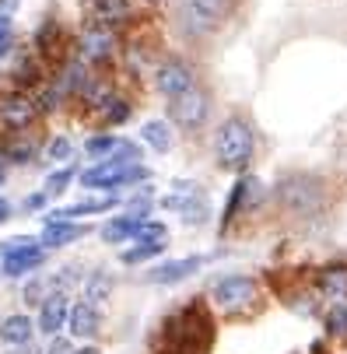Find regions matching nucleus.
<instances>
[{"label": "nucleus", "instance_id": "40", "mask_svg": "<svg viewBox=\"0 0 347 354\" xmlns=\"http://www.w3.org/2000/svg\"><path fill=\"white\" fill-rule=\"evenodd\" d=\"M4 179H8V172H4V165H0V186H4Z\"/></svg>", "mask_w": 347, "mask_h": 354}, {"label": "nucleus", "instance_id": "4", "mask_svg": "<svg viewBox=\"0 0 347 354\" xmlns=\"http://www.w3.org/2000/svg\"><path fill=\"white\" fill-rule=\"evenodd\" d=\"M140 179H147V169H144L140 162L130 165V162H116V158L95 165V169H88V172L81 176V183H84L88 189H116V186H133V183H140Z\"/></svg>", "mask_w": 347, "mask_h": 354}, {"label": "nucleus", "instance_id": "21", "mask_svg": "<svg viewBox=\"0 0 347 354\" xmlns=\"http://www.w3.org/2000/svg\"><path fill=\"white\" fill-rule=\"evenodd\" d=\"M95 18L98 25H120L130 18V0H95Z\"/></svg>", "mask_w": 347, "mask_h": 354}, {"label": "nucleus", "instance_id": "37", "mask_svg": "<svg viewBox=\"0 0 347 354\" xmlns=\"http://www.w3.org/2000/svg\"><path fill=\"white\" fill-rule=\"evenodd\" d=\"M11 354H39L32 344H18V351H11Z\"/></svg>", "mask_w": 347, "mask_h": 354}, {"label": "nucleus", "instance_id": "25", "mask_svg": "<svg viewBox=\"0 0 347 354\" xmlns=\"http://www.w3.org/2000/svg\"><path fill=\"white\" fill-rule=\"evenodd\" d=\"M60 42V28H57V21H46L39 32H35V46H39V53H46V57H53L57 53V46Z\"/></svg>", "mask_w": 347, "mask_h": 354}, {"label": "nucleus", "instance_id": "19", "mask_svg": "<svg viewBox=\"0 0 347 354\" xmlns=\"http://www.w3.org/2000/svg\"><path fill=\"white\" fill-rule=\"evenodd\" d=\"M140 214H123V218H113L109 225H102V239L106 242H130L140 228Z\"/></svg>", "mask_w": 347, "mask_h": 354}, {"label": "nucleus", "instance_id": "24", "mask_svg": "<svg viewBox=\"0 0 347 354\" xmlns=\"http://www.w3.org/2000/svg\"><path fill=\"white\" fill-rule=\"evenodd\" d=\"M165 245H169V242H140V245H133V249H126V252H123V257H120V260L133 267V263H144V260H155V257H158V252H165Z\"/></svg>", "mask_w": 347, "mask_h": 354}, {"label": "nucleus", "instance_id": "28", "mask_svg": "<svg viewBox=\"0 0 347 354\" xmlns=\"http://www.w3.org/2000/svg\"><path fill=\"white\" fill-rule=\"evenodd\" d=\"M98 113H102V120H106V123H123V120L130 116V106L123 102V98H116V95H113L106 106H98Z\"/></svg>", "mask_w": 347, "mask_h": 354}, {"label": "nucleus", "instance_id": "6", "mask_svg": "<svg viewBox=\"0 0 347 354\" xmlns=\"http://www.w3.org/2000/svg\"><path fill=\"white\" fill-rule=\"evenodd\" d=\"M211 298H214V306H218V309H225V313H238V309H245V306H253V301H256V281H253V277H245V274L221 277V281H214Z\"/></svg>", "mask_w": 347, "mask_h": 354}, {"label": "nucleus", "instance_id": "26", "mask_svg": "<svg viewBox=\"0 0 347 354\" xmlns=\"http://www.w3.org/2000/svg\"><path fill=\"white\" fill-rule=\"evenodd\" d=\"M116 144H120V137H113V133H102V137H91L88 144H84V155L88 158H109L113 151H116Z\"/></svg>", "mask_w": 347, "mask_h": 354}, {"label": "nucleus", "instance_id": "3", "mask_svg": "<svg viewBox=\"0 0 347 354\" xmlns=\"http://www.w3.org/2000/svg\"><path fill=\"white\" fill-rule=\"evenodd\" d=\"M169 333H172V347L179 354H200L211 344V319L196 306H189L179 319L169 323Z\"/></svg>", "mask_w": 347, "mask_h": 354}, {"label": "nucleus", "instance_id": "35", "mask_svg": "<svg viewBox=\"0 0 347 354\" xmlns=\"http://www.w3.org/2000/svg\"><path fill=\"white\" fill-rule=\"evenodd\" d=\"M42 204H46V193H35V196H28V207H32V211H39Z\"/></svg>", "mask_w": 347, "mask_h": 354}, {"label": "nucleus", "instance_id": "11", "mask_svg": "<svg viewBox=\"0 0 347 354\" xmlns=\"http://www.w3.org/2000/svg\"><path fill=\"white\" fill-rule=\"evenodd\" d=\"M67 326H71V333H74V337H95V333H98V326H102L98 306H91V301H77V306H71Z\"/></svg>", "mask_w": 347, "mask_h": 354}, {"label": "nucleus", "instance_id": "1", "mask_svg": "<svg viewBox=\"0 0 347 354\" xmlns=\"http://www.w3.org/2000/svg\"><path fill=\"white\" fill-rule=\"evenodd\" d=\"M253 130L245 120L238 116H228L218 133H214V155H218V165L228 169V172H242L245 165L253 162Z\"/></svg>", "mask_w": 347, "mask_h": 354}, {"label": "nucleus", "instance_id": "5", "mask_svg": "<svg viewBox=\"0 0 347 354\" xmlns=\"http://www.w3.org/2000/svg\"><path fill=\"white\" fill-rule=\"evenodd\" d=\"M207 113H211V98H207V91H204V88H196V84H193L189 91L176 95L172 102H169V120H172L176 127H182V130H196V127H204Z\"/></svg>", "mask_w": 347, "mask_h": 354}, {"label": "nucleus", "instance_id": "20", "mask_svg": "<svg viewBox=\"0 0 347 354\" xmlns=\"http://www.w3.org/2000/svg\"><path fill=\"white\" fill-rule=\"evenodd\" d=\"M232 4H235V0H189V11H193V18H200L204 25H214V21H221L232 11Z\"/></svg>", "mask_w": 347, "mask_h": 354}, {"label": "nucleus", "instance_id": "12", "mask_svg": "<svg viewBox=\"0 0 347 354\" xmlns=\"http://www.w3.org/2000/svg\"><path fill=\"white\" fill-rule=\"evenodd\" d=\"M200 267H204V260H200V257L169 260V263H162V267H155L151 274H147V281H151V284H176V281L189 277L193 270H200Z\"/></svg>", "mask_w": 347, "mask_h": 354}, {"label": "nucleus", "instance_id": "17", "mask_svg": "<svg viewBox=\"0 0 347 354\" xmlns=\"http://www.w3.org/2000/svg\"><path fill=\"white\" fill-rule=\"evenodd\" d=\"M113 207H116V196H95V200H81V204H71V207H64V211H53V214H49V221H57V218L74 221V218H84V214L113 211Z\"/></svg>", "mask_w": 347, "mask_h": 354}, {"label": "nucleus", "instance_id": "27", "mask_svg": "<svg viewBox=\"0 0 347 354\" xmlns=\"http://www.w3.org/2000/svg\"><path fill=\"white\" fill-rule=\"evenodd\" d=\"M326 330L333 337H347V301H337V306L326 313Z\"/></svg>", "mask_w": 347, "mask_h": 354}, {"label": "nucleus", "instance_id": "34", "mask_svg": "<svg viewBox=\"0 0 347 354\" xmlns=\"http://www.w3.org/2000/svg\"><path fill=\"white\" fill-rule=\"evenodd\" d=\"M46 354H71V344H67V340H57V344L49 347Z\"/></svg>", "mask_w": 347, "mask_h": 354}, {"label": "nucleus", "instance_id": "30", "mask_svg": "<svg viewBox=\"0 0 347 354\" xmlns=\"http://www.w3.org/2000/svg\"><path fill=\"white\" fill-rule=\"evenodd\" d=\"M71 179H74V169H60V172H53V176L46 179V193H53V196H57V193H64Z\"/></svg>", "mask_w": 347, "mask_h": 354}, {"label": "nucleus", "instance_id": "9", "mask_svg": "<svg viewBox=\"0 0 347 354\" xmlns=\"http://www.w3.org/2000/svg\"><path fill=\"white\" fill-rule=\"evenodd\" d=\"M155 84H158L162 95L176 98V95H182V91H189V88L196 84V74H193V67L182 64V60H165V64L155 71Z\"/></svg>", "mask_w": 347, "mask_h": 354}, {"label": "nucleus", "instance_id": "10", "mask_svg": "<svg viewBox=\"0 0 347 354\" xmlns=\"http://www.w3.org/2000/svg\"><path fill=\"white\" fill-rule=\"evenodd\" d=\"M67 316H71V301L64 291H49L42 298V313H39V330L46 337H53L60 326H67Z\"/></svg>", "mask_w": 347, "mask_h": 354}, {"label": "nucleus", "instance_id": "36", "mask_svg": "<svg viewBox=\"0 0 347 354\" xmlns=\"http://www.w3.org/2000/svg\"><path fill=\"white\" fill-rule=\"evenodd\" d=\"M8 218H11V204H8L4 196H0V221H8Z\"/></svg>", "mask_w": 347, "mask_h": 354}, {"label": "nucleus", "instance_id": "23", "mask_svg": "<svg viewBox=\"0 0 347 354\" xmlns=\"http://www.w3.org/2000/svg\"><path fill=\"white\" fill-rule=\"evenodd\" d=\"M140 137H144L147 144H151L155 151H169V147H172V130H169V123H162V120H151V123H144Z\"/></svg>", "mask_w": 347, "mask_h": 354}, {"label": "nucleus", "instance_id": "14", "mask_svg": "<svg viewBox=\"0 0 347 354\" xmlns=\"http://www.w3.org/2000/svg\"><path fill=\"white\" fill-rule=\"evenodd\" d=\"M84 235H88L84 225H74V221L57 218V221H49V225H46V232H42V245H46V249H60V245L77 242V239H84Z\"/></svg>", "mask_w": 347, "mask_h": 354}, {"label": "nucleus", "instance_id": "8", "mask_svg": "<svg viewBox=\"0 0 347 354\" xmlns=\"http://www.w3.org/2000/svg\"><path fill=\"white\" fill-rule=\"evenodd\" d=\"M116 53V35L109 25H91L81 35V60L84 64H106Z\"/></svg>", "mask_w": 347, "mask_h": 354}, {"label": "nucleus", "instance_id": "32", "mask_svg": "<svg viewBox=\"0 0 347 354\" xmlns=\"http://www.w3.org/2000/svg\"><path fill=\"white\" fill-rule=\"evenodd\" d=\"M46 155L53 158V162H64V158L71 155V140H67V137H57V140H49V147H46Z\"/></svg>", "mask_w": 347, "mask_h": 354}, {"label": "nucleus", "instance_id": "16", "mask_svg": "<svg viewBox=\"0 0 347 354\" xmlns=\"http://www.w3.org/2000/svg\"><path fill=\"white\" fill-rule=\"evenodd\" d=\"M319 291L333 301H347V263H330L319 270Z\"/></svg>", "mask_w": 347, "mask_h": 354}, {"label": "nucleus", "instance_id": "7", "mask_svg": "<svg viewBox=\"0 0 347 354\" xmlns=\"http://www.w3.org/2000/svg\"><path fill=\"white\" fill-rule=\"evenodd\" d=\"M39 113V98H32L28 91H11L8 98H0V127L8 130H28Z\"/></svg>", "mask_w": 347, "mask_h": 354}, {"label": "nucleus", "instance_id": "31", "mask_svg": "<svg viewBox=\"0 0 347 354\" xmlns=\"http://www.w3.org/2000/svg\"><path fill=\"white\" fill-rule=\"evenodd\" d=\"M32 245H39V242L28 239V235H15L8 242H0V257H11V252H21V249H32Z\"/></svg>", "mask_w": 347, "mask_h": 354}, {"label": "nucleus", "instance_id": "15", "mask_svg": "<svg viewBox=\"0 0 347 354\" xmlns=\"http://www.w3.org/2000/svg\"><path fill=\"white\" fill-rule=\"evenodd\" d=\"M0 155H4L8 162H18V165H25V162H35V155H39V144L28 137V133H11V137H4L0 140Z\"/></svg>", "mask_w": 347, "mask_h": 354}, {"label": "nucleus", "instance_id": "33", "mask_svg": "<svg viewBox=\"0 0 347 354\" xmlns=\"http://www.w3.org/2000/svg\"><path fill=\"white\" fill-rule=\"evenodd\" d=\"M18 11V0H0V18H11Z\"/></svg>", "mask_w": 347, "mask_h": 354}, {"label": "nucleus", "instance_id": "29", "mask_svg": "<svg viewBox=\"0 0 347 354\" xmlns=\"http://www.w3.org/2000/svg\"><path fill=\"white\" fill-rule=\"evenodd\" d=\"M165 235H169V232H165L162 221H147V218H144L133 239H137V242H165Z\"/></svg>", "mask_w": 347, "mask_h": 354}, {"label": "nucleus", "instance_id": "13", "mask_svg": "<svg viewBox=\"0 0 347 354\" xmlns=\"http://www.w3.org/2000/svg\"><path fill=\"white\" fill-rule=\"evenodd\" d=\"M46 263V245H32V249H21V252H11L4 257V274L8 277H21V274H32Z\"/></svg>", "mask_w": 347, "mask_h": 354}, {"label": "nucleus", "instance_id": "38", "mask_svg": "<svg viewBox=\"0 0 347 354\" xmlns=\"http://www.w3.org/2000/svg\"><path fill=\"white\" fill-rule=\"evenodd\" d=\"M74 354H102V351H98V347H91V344H88V347H81V351H74Z\"/></svg>", "mask_w": 347, "mask_h": 354}, {"label": "nucleus", "instance_id": "18", "mask_svg": "<svg viewBox=\"0 0 347 354\" xmlns=\"http://www.w3.org/2000/svg\"><path fill=\"white\" fill-rule=\"evenodd\" d=\"M32 319L28 316H8L4 323H0V340L18 347V344H32Z\"/></svg>", "mask_w": 347, "mask_h": 354}, {"label": "nucleus", "instance_id": "2", "mask_svg": "<svg viewBox=\"0 0 347 354\" xmlns=\"http://www.w3.org/2000/svg\"><path fill=\"white\" fill-rule=\"evenodd\" d=\"M277 200L288 214H299V218H309V214H319L323 204H326V189L319 179L312 176H291L277 186Z\"/></svg>", "mask_w": 347, "mask_h": 354}, {"label": "nucleus", "instance_id": "39", "mask_svg": "<svg viewBox=\"0 0 347 354\" xmlns=\"http://www.w3.org/2000/svg\"><path fill=\"white\" fill-rule=\"evenodd\" d=\"M8 25H11V18H0V35H4V32H11Z\"/></svg>", "mask_w": 347, "mask_h": 354}, {"label": "nucleus", "instance_id": "22", "mask_svg": "<svg viewBox=\"0 0 347 354\" xmlns=\"http://www.w3.org/2000/svg\"><path fill=\"white\" fill-rule=\"evenodd\" d=\"M109 295H113V277H109V274L95 270V274L84 281V301H91V306H102Z\"/></svg>", "mask_w": 347, "mask_h": 354}, {"label": "nucleus", "instance_id": "41", "mask_svg": "<svg viewBox=\"0 0 347 354\" xmlns=\"http://www.w3.org/2000/svg\"><path fill=\"white\" fill-rule=\"evenodd\" d=\"M0 323H4V319H0Z\"/></svg>", "mask_w": 347, "mask_h": 354}]
</instances>
